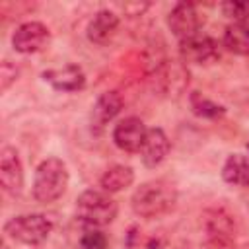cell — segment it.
<instances>
[{
    "label": "cell",
    "instance_id": "obj_1",
    "mask_svg": "<svg viewBox=\"0 0 249 249\" xmlns=\"http://www.w3.org/2000/svg\"><path fill=\"white\" fill-rule=\"evenodd\" d=\"M177 189L167 179H150L142 183L130 196V206L140 218H160L173 210Z\"/></svg>",
    "mask_w": 249,
    "mask_h": 249
},
{
    "label": "cell",
    "instance_id": "obj_2",
    "mask_svg": "<svg viewBox=\"0 0 249 249\" xmlns=\"http://www.w3.org/2000/svg\"><path fill=\"white\" fill-rule=\"evenodd\" d=\"M68 167L60 158H47L35 169L33 196L37 202L49 204L58 200L68 189Z\"/></svg>",
    "mask_w": 249,
    "mask_h": 249
},
{
    "label": "cell",
    "instance_id": "obj_3",
    "mask_svg": "<svg viewBox=\"0 0 249 249\" xmlns=\"http://www.w3.org/2000/svg\"><path fill=\"white\" fill-rule=\"evenodd\" d=\"M117 200L105 191L88 189L76 200V218L88 228H103L111 224L117 218Z\"/></svg>",
    "mask_w": 249,
    "mask_h": 249
},
{
    "label": "cell",
    "instance_id": "obj_4",
    "mask_svg": "<svg viewBox=\"0 0 249 249\" xmlns=\"http://www.w3.org/2000/svg\"><path fill=\"white\" fill-rule=\"evenodd\" d=\"M53 231V222L45 214H21L4 224V233L23 245H39Z\"/></svg>",
    "mask_w": 249,
    "mask_h": 249
},
{
    "label": "cell",
    "instance_id": "obj_5",
    "mask_svg": "<svg viewBox=\"0 0 249 249\" xmlns=\"http://www.w3.org/2000/svg\"><path fill=\"white\" fill-rule=\"evenodd\" d=\"M204 230L208 235V247L210 249H231L233 247V220L231 216L222 208H210L202 216Z\"/></svg>",
    "mask_w": 249,
    "mask_h": 249
},
{
    "label": "cell",
    "instance_id": "obj_6",
    "mask_svg": "<svg viewBox=\"0 0 249 249\" xmlns=\"http://www.w3.org/2000/svg\"><path fill=\"white\" fill-rule=\"evenodd\" d=\"M179 53H181L183 62L206 66L220 58V45L210 35L196 33L189 39L179 41Z\"/></svg>",
    "mask_w": 249,
    "mask_h": 249
},
{
    "label": "cell",
    "instance_id": "obj_7",
    "mask_svg": "<svg viewBox=\"0 0 249 249\" xmlns=\"http://www.w3.org/2000/svg\"><path fill=\"white\" fill-rule=\"evenodd\" d=\"M51 41V31L41 21H25L12 35V47L21 54L43 51Z\"/></svg>",
    "mask_w": 249,
    "mask_h": 249
},
{
    "label": "cell",
    "instance_id": "obj_8",
    "mask_svg": "<svg viewBox=\"0 0 249 249\" xmlns=\"http://www.w3.org/2000/svg\"><path fill=\"white\" fill-rule=\"evenodd\" d=\"M167 25H169L171 33L179 41H183V39H189V37L200 33L202 18H200V14H198V10H196L195 4H191V2H179L169 12Z\"/></svg>",
    "mask_w": 249,
    "mask_h": 249
},
{
    "label": "cell",
    "instance_id": "obj_9",
    "mask_svg": "<svg viewBox=\"0 0 249 249\" xmlns=\"http://www.w3.org/2000/svg\"><path fill=\"white\" fill-rule=\"evenodd\" d=\"M146 134H148V128L142 123V119L126 117V119H123V121H119L115 124L113 142L117 144L119 150L134 154V152H140V148H142V144L146 140Z\"/></svg>",
    "mask_w": 249,
    "mask_h": 249
},
{
    "label": "cell",
    "instance_id": "obj_10",
    "mask_svg": "<svg viewBox=\"0 0 249 249\" xmlns=\"http://www.w3.org/2000/svg\"><path fill=\"white\" fill-rule=\"evenodd\" d=\"M0 185L10 195H19L23 189V165L12 146L0 150Z\"/></svg>",
    "mask_w": 249,
    "mask_h": 249
},
{
    "label": "cell",
    "instance_id": "obj_11",
    "mask_svg": "<svg viewBox=\"0 0 249 249\" xmlns=\"http://www.w3.org/2000/svg\"><path fill=\"white\" fill-rule=\"evenodd\" d=\"M43 80L51 84L53 89L62 93L80 91L86 86V74L78 64H64L60 68H51L43 72Z\"/></svg>",
    "mask_w": 249,
    "mask_h": 249
},
{
    "label": "cell",
    "instance_id": "obj_12",
    "mask_svg": "<svg viewBox=\"0 0 249 249\" xmlns=\"http://www.w3.org/2000/svg\"><path fill=\"white\" fill-rule=\"evenodd\" d=\"M121 109H123V95L115 89L103 91L91 107V128L101 132L105 124L111 123L121 113Z\"/></svg>",
    "mask_w": 249,
    "mask_h": 249
},
{
    "label": "cell",
    "instance_id": "obj_13",
    "mask_svg": "<svg viewBox=\"0 0 249 249\" xmlns=\"http://www.w3.org/2000/svg\"><path fill=\"white\" fill-rule=\"evenodd\" d=\"M169 138L161 128H148L146 140L140 148V158L146 167H158L169 154Z\"/></svg>",
    "mask_w": 249,
    "mask_h": 249
},
{
    "label": "cell",
    "instance_id": "obj_14",
    "mask_svg": "<svg viewBox=\"0 0 249 249\" xmlns=\"http://www.w3.org/2000/svg\"><path fill=\"white\" fill-rule=\"evenodd\" d=\"M119 29V16L113 10H99L88 23V39L95 45L109 43Z\"/></svg>",
    "mask_w": 249,
    "mask_h": 249
},
{
    "label": "cell",
    "instance_id": "obj_15",
    "mask_svg": "<svg viewBox=\"0 0 249 249\" xmlns=\"http://www.w3.org/2000/svg\"><path fill=\"white\" fill-rule=\"evenodd\" d=\"M222 179L235 187H249V158L243 154H231L224 161Z\"/></svg>",
    "mask_w": 249,
    "mask_h": 249
},
{
    "label": "cell",
    "instance_id": "obj_16",
    "mask_svg": "<svg viewBox=\"0 0 249 249\" xmlns=\"http://www.w3.org/2000/svg\"><path fill=\"white\" fill-rule=\"evenodd\" d=\"M224 47L239 56H249V23H230L222 39Z\"/></svg>",
    "mask_w": 249,
    "mask_h": 249
},
{
    "label": "cell",
    "instance_id": "obj_17",
    "mask_svg": "<svg viewBox=\"0 0 249 249\" xmlns=\"http://www.w3.org/2000/svg\"><path fill=\"white\" fill-rule=\"evenodd\" d=\"M99 183L105 193H119L134 183V171L128 165H113L101 175Z\"/></svg>",
    "mask_w": 249,
    "mask_h": 249
},
{
    "label": "cell",
    "instance_id": "obj_18",
    "mask_svg": "<svg viewBox=\"0 0 249 249\" xmlns=\"http://www.w3.org/2000/svg\"><path fill=\"white\" fill-rule=\"evenodd\" d=\"M189 101H191L193 113H195L196 117H200V119H218V117H222V115L226 113V109H224L222 105L214 103L212 99L204 97V95L198 93V91H193Z\"/></svg>",
    "mask_w": 249,
    "mask_h": 249
},
{
    "label": "cell",
    "instance_id": "obj_19",
    "mask_svg": "<svg viewBox=\"0 0 249 249\" xmlns=\"http://www.w3.org/2000/svg\"><path fill=\"white\" fill-rule=\"evenodd\" d=\"M220 8L226 18L233 19V23H247V19H249V2L230 0V2H224Z\"/></svg>",
    "mask_w": 249,
    "mask_h": 249
},
{
    "label": "cell",
    "instance_id": "obj_20",
    "mask_svg": "<svg viewBox=\"0 0 249 249\" xmlns=\"http://www.w3.org/2000/svg\"><path fill=\"white\" fill-rule=\"evenodd\" d=\"M80 247L82 249H107L109 239L99 228H88L84 235L80 237Z\"/></svg>",
    "mask_w": 249,
    "mask_h": 249
},
{
    "label": "cell",
    "instance_id": "obj_21",
    "mask_svg": "<svg viewBox=\"0 0 249 249\" xmlns=\"http://www.w3.org/2000/svg\"><path fill=\"white\" fill-rule=\"evenodd\" d=\"M18 80V68L10 60H4L0 64V91H6L14 82Z\"/></svg>",
    "mask_w": 249,
    "mask_h": 249
},
{
    "label": "cell",
    "instance_id": "obj_22",
    "mask_svg": "<svg viewBox=\"0 0 249 249\" xmlns=\"http://www.w3.org/2000/svg\"><path fill=\"white\" fill-rule=\"evenodd\" d=\"M2 249H8V245H6V243H4V245H2Z\"/></svg>",
    "mask_w": 249,
    "mask_h": 249
},
{
    "label": "cell",
    "instance_id": "obj_23",
    "mask_svg": "<svg viewBox=\"0 0 249 249\" xmlns=\"http://www.w3.org/2000/svg\"><path fill=\"white\" fill-rule=\"evenodd\" d=\"M247 150H249V142H247Z\"/></svg>",
    "mask_w": 249,
    "mask_h": 249
}]
</instances>
